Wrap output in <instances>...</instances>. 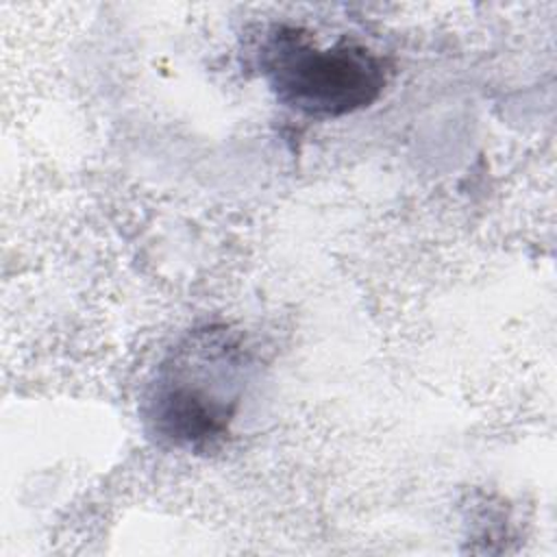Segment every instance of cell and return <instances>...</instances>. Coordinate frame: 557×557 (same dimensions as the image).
<instances>
[{"instance_id": "cell-1", "label": "cell", "mask_w": 557, "mask_h": 557, "mask_svg": "<svg viewBox=\"0 0 557 557\" xmlns=\"http://www.w3.org/2000/svg\"><path fill=\"white\" fill-rule=\"evenodd\" d=\"M248 366L242 337L226 326L191 331L161 361L144 396L150 435L187 453L220 448L237 416Z\"/></svg>"}, {"instance_id": "cell-2", "label": "cell", "mask_w": 557, "mask_h": 557, "mask_svg": "<svg viewBox=\"0 0 557 557\" xmlns=\"http://www.w3.org/2000/svg\"><path fill=\"white\" fill-rule=\"evenodd\" d=\"M259 67L278 104L313 120L368 109L387 83L385 61L370 48L346 39L320 46L287 24H274L263 35Z\"/></svg>"}]
</instances>
